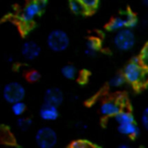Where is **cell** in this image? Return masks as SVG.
I'll use <instances>...</instances> for the list:
<instances>
[{
	"label": "cell",
	"instance_id": "1",
	"mask_svg": "<svg viewBox=\"0 0 148 148\" xmlns=\"http://www.w3.org/2000/svg\"><path fill=\"white\" fill-rule=\"evenodd\" d=\"M145 74L146 67L141 64L139 57H134L129 63L126 64L123 70V75L126 82L134 86H140L144 82Z\"/></svg>",
	"mask_w": 148,
	"mask_h": 148
},
{
	"label": "cell",
	"instance_id": "2",
	"mask_svg": "<svg viewBox=\"0 0 148 148\" xmlns=\"http://www.w3.org/2000/svg\"><path fill=\"white\" fill-rule=\"evenodd\" d=\"M70 38L63 29H53L47 37V46L52 52L61 53L68 49Z\"/></svg>",
	"mask_w": 148,
	"mask_h": 148
},
{
	"label": "cell",
	"instance_id": "3",
	"mask_svg": "<svg viewBox=\"0 0 148 148\" xmlns=\"http://www.w3.org/2000/svg\"><path fill=\"white\" fill-rule=\"evenodd\" d=\"M136 44V37L132 29L124 27L116 32L114 37V45L119 51L128 52L134 48Z\"/></svg>",
	"mask_w": 148,
	"mask_h": 148
},
{
	"label": "cell",
	"instance_id": "4",
	"mask_svg": "<svg viewBox=\"0 0 148 148\" xmlns=\"http://www.w3.org/2000/svg\"><path fill=\"white\" fill-rule=\"evenodd\" d=\"M1 93L6 103H12L18 101H23L25 97V88L18 81H11L4 85Z\"/></svg>",
	"mask_w": 148,
	"mask_h": 148
},
{
	"label": "cell",
	"instance_id": "5",
	"mask_svg": "<svg viewBox=\"0 0 148 148\" xmlns=\"http://www.w3.org/2000/svg\"><path fill=\"white\" fill-rule=\"evenodd\" d=\"M35 140L40 148H53L58 142V136L53 128L42 127L36 133Z\"/></svg>",
	"mask_w": 148,
	"mask_h": 148
},
{
	"label": "cell",
	"instance_id": "6",
	"mask_svg": "<svg viewBox=\"0 0 148 148\" xmlns=\"http://www.w3.org/2000/svg\"><path fill=\"white\" fill-rule=\"evenodd\" d=\"M45 7L42 6L39 2H37L36 0H31L25 7H23V11H21V15H19V21L23 23L25 25H27L34 21V19L37 16L42 14L44 11Z\"/></svg>",
	"mask_w": 148,
	"mask_h": 148
},
{
	"label": "cell",
	"instance_id": "7",
	"mask_svg": "<svg viewBox=\"0 0 148 148\" xmlns=\"http://www.w3.org/2000/svg\"><path fill=\"white\" fill-rule=\"evenodd\" d=\"M21 55L27 61H34L41 55V47L34 41H27L21 46Z\"/></svg>",
	"mask_w": 148,
	"mask_h": 148
},
{
	"label": "cell",
	"instance_id": "8",
	"mask_svg": "<svg viewBox=\"0 0 148 148\" xmlns=\"http://www.w3.org/2000/svg\"><path fill=\"white\" fill-rule=\"evenodd\" d=\"M63 101H64V93L58 87H50V88H48L45 91L44 103L59 107L60 105H62Z\"/></svg>",
	"mask_w": 148,
	"mask_h": 148
},
{
	"label": "cell",
	"instance_id": "9",
	"mask_svg": "<svg viewBox=\"0 0 148 148\" xmlns=\"http://www.w3.org/2000/svg\"><path fill=\"white\" fill-rule=\"evenodd\" d=\"M122 110L118 101H106L99 107V113L105 118H114Z\"/></svg>",
	"mask_w": 148,
	"mask_h": 148
},
{
	"label": "cell",
	"instance_id": "10",
	"mask_svg": "<svg viewBox=\"0 0 148 148\" xmlns=\"http://www.w3.org/2000/svg\"><path fill=\"white\" fill-rule=\"evenodd\" d=\"M40 118L46 122H53L59 118V109L57 106L44 103L39 112Z\"/></svg>",
	"mask_w": 148,
	"mask_h": 148
},
{
	"label": "cell",
	"instance_id": "11",
	"mask_svg": "<svg viewBox=\"0 0 148 148\" xmlns=\"http://www.w3.org/2000/svg\"><path fill=\"white\" fill-rule=\"evenodd\" d=\"M118 132L121 135L127 136L132 139H136L140 136V128L136 124V122H129V123L118 124Z\"/></svg>",
	"mask_w": 148,
	"mask_h": 148
},
{
	"label": "cell",
	"instance_id": "12",
	"mask_svg": "<svg viewBox=\"0 0 148 148\" xmlns=\"http://www.w3.org/2000/svg\"><path fill=\"white\" fill-rule=\"evenodd\" d=\"M101 50V41L97 38H91L87 40L85 45L84 54L88 57H93L97 54V52Z\"/></svg>",
	"mask_w": 148,
	"mask_h": 148
},
{
	"label": "cell",
	"instance_id": "13",
	"mask_svg": "<svg viewBox=\"0 0 148 148\" xmlns=\"http://www.w3.org/2000/svg\"><path fill=\"white\" fill-rule=\"evenodd\" d=\"M124 27H126V21L123 15H121V16L114 17V18L107 25L106 29L109 32H118V31H120V29H124Z\"/></svg>",
	"mask_w": 148,
	"mask_h": 148
},
{
	"label": "cell",
	"instance_id": "14",
	"mask_svg": "<svg viewBox=\"0 0 148 148\" xmlns=\"http://www.w3.org/2000/svg\"><path fill=\"white\" fill-rule=\"evenodd\" d=\"M61 74L65 79L73 80V79L77 78L78 72H77V69L75 68L74 65H72V64H66V65H64L61 68Z\"/></svg>",
	"mask_w": 148,
	"mask_h": 148
},
{
	"label": "cell",
	"instance_id": "15",
	"mask_svg": "<svg viewBox=\"0 0 148 148\" xmlns=\"http://www.w3.org/2000/svg\"><path fill=\"white\" fill-rule=\"evenodd\" d=\"M69 8L72 13L77 15H85L88 14L86 9L80 2V0H69Z\"/></svg>",
	"mask_w": 148,
	"mask_h": 148
},
{
	"label": "cell",
	"instance_id": "16",
	"mask_svg": "<svg viewBox=\"0 0 148 148\" xmlns=\"http://www.w3.org/2000/svg\"><path fill=\"white\" fill-rule=\"evenodd\" d=\"M115 120L118 124H124V123H129V122H135V118L134 115L129 111H121L115 116Z\"/></svg>",
	"mask_w": 148,
	"mask_h": 148
},
{
	"label": "cell",
	"instance_id": "17",
	"mask_svg": "<svg viewBox=\"0 0 148 148\" xmlns=\"http://www.w3.org/2000/svg\"><path fill=\"white\" fill-rule=\"evenodd\" d=\"M123 16L126 21V27L128 29H134L138 23L137 15L130 9H127L123 12Z\"/></svg>",
	"mask_w": 148,
	"mask_h": 148
},
{
	"label": "cell",
	"instance_id": "18",
	"mask_svg": "<svg viewBox=\"0 0 148 148\" xmlns=\"http://www.w3.org/2000/svg\"><path fill=\"white\" fill-rule=\"evenodd\" d=\"M70 148H89V147H93V148H99L101 146L95 144L92 142H89L86 139H77L74 140L70 143L69 145Z\"/></svg>",
	"mask_w": 148,
	"mask_h": 148
},
{
	"label": "cell",
	"instance_id": "19",
	"mask_svg": "<svg viewBox=\"0 0 148 148\" xmlns=\"http://www.w3.org/2000/svg\"><path fill=\"white\" fill-rule=\"evenodd\" d=\"M11 105V112L14 116H23L27 111V105L23 101H18L15 103H10Z\"/></svg>",
	"mask_w": 148,
	"mask_h": 148
},
{
	"label": "cell",
	"instance_id": "20",
	"mask_svg": "<svg viewBox=\"0 0 148 148\" xmlns=\"http://www.w3.org/2000/svg\"><path fill=\"white\" fill-rule=\"evenodd\" d=\"M126 83L125 77H124L123 73H118L116 74L115 76L112 77L109 81V85L113 88H118V87L123 86L124 84Z\"/></svg>",
	"mask_w": 148,
	"mask_h": 148
},
{
	"label": "cell",
	"instance_id": "21",
	"mask_svg": "<svg viewBox=\"0 0 148 148\" xmlns=\"http://www.w3.org/2000/svg\"><path fill=\"white\" fill-rule=\"evenodd\" d=\"M33 125V120L29 117H21L19 116L18 120H17V127L21 130V131H27Z\"/></svg>",
	"mask_w": 148,
	"mask_h": 148
},
{
	"label": "cell",
	"instance_id": "22",
	"mask_svg": "<svg viewBox=\"0 0 148 148\" xmlns=\"http://www.w3.org/2000/svg\"><path fill=\"white\" fill-rule=\"evenodd\" d=\"M80 2L86 9L87 13H91L97 8L99 4V0H80Z\"/></svg>",
	"mask_w": 148,
	"mask_h": 148
},
{
	"label": "cell",
	"instance_id": "23",
	"mask_svg": "<svg viewBox=\"0 0 148 148\" xmlns=\"http://www.w3.org/2000/svg\"><path fill=\"white\" fill-rule=\"evenodd\" d=\"M139 57V60L141 62V64L143 66H147V61H148V45L145 44L144 47L142 48L141 52H140V55L138 56Z\"/></svg>",
	"mask_w": 148,
	"mask_h": 148
},
{
	"label": "cell",
	"instance_id": "24",
	"mask_svg": "<svg viewBox=\"0 0 148 148\" xmlns=\"http://www.w3.org/2000/svg\"><path fill=\"white\" fill-rule=\"evenodd\" d=\"M27 79L29 82H37V81H39L41 79V74L37 70H32L27 74Z\"/></svg>",
	"mask_w": 148,
	"mask_h": 148
},
{
	"label": "cell",
	"instance_id": "25",
	"mask_svg": "<svg viewBox=\"0 0 148 148\" xmlns=\"http://www.w3.org/2000/svg\"><path fill=\"white\" fill-rule=\"evenodd\" d=\"M141 124L145 130L148 129V108H145L141 115Z\"/></svg>",
	"mask_w": 148,
	"mask_h": 148
},
{
	"label": "cell",
	"instance_id": "26",
	"mask_svg": "<svg viewBox=\"0 0 148 148\" xmlns=\"http://www.w3.org/2000/svg\"><path fill=\"white\" fill-rule=\"evenodd\" d=\"M77 76H78V80H79V82H80V84H85V83L87 82V80H88L89 72L87 71V70H83V71H81L80 74L77 75Z\"/></svg>",
	"mask_w": 148,
	"mask_h": 148
},
{
	"label": "cell",
	"instance_id": "27",
	"mask_svg": "<svg viewBox=\"0 0 148 148\" xmlns=\"http://www.w3.org/2000/svg\"><path fill=\"white\" fill-rule=\"evenodd\" d=\"M76 127L84 130V129H86V128H87V126H86V124H84V123H79V124H77V125H76Z\"/></svg>",
	"mask_w": 148,
	"mask_h": 148
},
{
	"label": "cell",
	"instance_id": "28",
	"mask_svg": "<svg viewBox=\"0 0 148 148\" xmlns=\"http://www.w3.org/2000/svg\"><path fill=\"white\" fill-rule=\"evenodd\" d=\"M118 147H119V148H129L130 145H129V144H127V143H122V144H120Z\"/></svg>",
	"mask_w": 148,
	"mask_h": 148
},
{
	"label": "cell",
	"instance_id": "29",
	"mask_svg": "<svg viewBox=\"0 0 148 148\" xmlns=\"http://www.w3.org/2000/svg\"><path fill=\"white\" fill-rule=\"evenodd\" d=\"M142 3L144 6H148V0H142Z\"/></svg>",
	"mask_w": 148,
	"mask_h": 148
},
{
	"label": "cell",
	"instance_id": "30",
	"mask_svg": "<svg viewBox=\"0 0 148 148\" xmlns=\"http://www.w3.org/2000/svg\"><path fill=\"white\" fill-rule=\"evenodd\" d=\"M1 90H2V87H1V85H0V93H1Z\"/></svg>",
	"mask_w": 148,
	"mask_h": 148
}]
</instances>
